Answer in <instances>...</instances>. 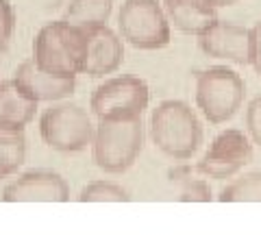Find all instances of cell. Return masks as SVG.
Returning <instances> with one entry per match:
<instances>
[{"instance_id":"6da1fadb","label":"cell","mask_w":261,"mask_h":235,"mask_svg":"<svg viewBox=\"0 0 261 235\" xmlns=\"http://www.w3.org/2000/svg\"><path fill=\"white\" fill-rule=\"evenodd\" d=\"M150 137L166 157L187 161L202 144V124L183 100H163L150 113Z\"/></svg>"},{"instance_id":"7a4b0ae2","label":"cell","mask_w":261,"mask_h":235,"mask_svg":"<svg viewBox=\"0 0 261 235\" xmlns=\"http://www.w3.org/2000/svg\"><path fill=\"white\" fill-rule=\"evenodd\" d=\"M85 55V33L65 20L48 22L33 39L35 66L50 76L76 79Z\"/></svg>"},{"instance_id":"3957f363","label":"cell","mask_w":261,"mask_h":235,"mask_svg":"<svg viewBox=\"0 0 261 235\" xmlns=\"http://www.w3.org/2000/svg\"><path fill=\"white\" fill-rule=\"evenodd\" d=\"M94 164L107 174H122L135 164L144 146L142 118L98 120L92 137Z\"/></svg>"},{"instance_id":"277c9868","label":"cell","mask_w":261,"mask_h":235,"mask_svg":"<svg viewBox=\"0 0 261 235\" xmlns=\"http://www.w3.org/2000/svg\"><path fill=\"white\" fill-rule=\"evenodd\" d=\"M246 83L235 70L211 66L196 74V105L211 124H224L240 111Z\"/></svg>"},{"instance_id":"5b68a950","label":"cell","mask_w":261,"mask_h":235,"mask_svg":"<svg viewBox=\"0 0 261 235\" xmlns=\"http://www.w3.org/2000/svg\"><path fill=\"white\" fill-rule=\"evenodd\" d=\"M39 135L46 146L59 152H81L92 144L94 124L76 102H55L39 118Z\"/></svg>"},{"instance_id":"8992f818","label":"cell","mask_w":261,"mask_h":235,"mask_svg":"<svg viewBox=\"0 0 261 235\" xmlns=\"http://www.w3.org/2000/svg\"><path fill=\"white\" fill-rule=\"evenodd\" d=\"M118 29L120 37L140 50H159L170 44V22L159 0H124Z\"/></svg>"},{"instance_id":"52a82bcc","label":"cell","mask_w":261,"mask_h":235,"mask_svg":"<svg viewBox=\"0 0 261 235\" xmlns=\"http://www.w3.org/2000/svg\"><path fill=\"white\" fill-rule=\"evenodd\" d=\"M150 102V90L146 81L137 76H113L98 85L89 109L98 120H128L142 118Z\"/></svg>"},{"instance_id":"ba28073f","label":"cell","mask_w":261,"mask_h":235,"mask_svg":"<svg viewBox=\"0 0 261 235\" xmlns=\"http://www.w3.org/2000/svg\"><path fill=\"white\" fill-rule=\"evenodd\" d=\"M250 159L252 144L248 137L240 128H226L211 142L205 157L196 164L194 170L207 179H231L246 164H250Z\"/></svg>"},{"instance_id":"9c48e42d","label":"cell","mask_w":261,"mask_h":235,"mask_svg":"<svg viewBox=\"0 0 261 235\" xmlns=\"http://www.w3.org/2000/svg\"><path fill=\"white\" fill-rule=\"evenodd\" d=\"M70 185L53 170H29L3 190L5 202H65Z\"/></svg>"},{"instance_id":"30bf717a","label":"cell","mask_w":261,"mask_h":235,"mask_svg":"<svg viewBox=\"0 0 261 235\" xmlns=\"http://www.w3.org/2000/svg\"><path fill=\"white\" fill-rule=\"evenodd\" d=\"M198 46L207 57L231 61L235 66H248L250 29H244L233 22L216 20L198 35Z\"/></svg>"},{"instance_id":"8fae6325","label":"cell","mask_w":261,"mask_h":235,"mask_svg":"<svg viewBox=\"0 0 261 235\" xmlns=\"http://www.w3.org/2000/svg\"><path fill=\"white\" fill-rule=\"evenodd\" d=\"M85 33V55L81 74H87L92 79H102L107 74H113L124 61V44L122 37L113 29L96 27L83 31Z\"/></svg>"},{"instance_id":"7c38bea8","label":"cell","mask_w":261,"mask_h":235,"mask_svg":"<svg viewBox=\"0 0 261 235\" xmlns=\"http://www.w3.org/2000/svg\"><path fill=\"white\" fill-rule=\"evenodd\" d=\"M13 81L35 102H59L74 94L76 79H59L39 70L33 59L22 61L13 72Z\"/></svg>"},{"instance_id":"4fadbf2b","label":"cell","mask_w":261,"mask_h":235,"mask_svg":"<svg viewBox=\"0 0 261 235\" xmlns=\"http://www.w3.org/2000/svg\"><path fill=\"white\" fill-rule=\"evenodd\" d=\"M163 13L176 31L198 37L218 20L216 7L209 0H163Z\"/></svg>"},{"instance_id":"5bb4252c","label":"cell","mask_w":261,"mask_h":235,"mask_svg":"<svg viewBox=\"0 0 261 235\" xmlns=\"http://www.w3.org/2000/svg\"><path fill=\"white\" fill-rule=\"evenodd\" d=\"M37 102L31 100L20 90L15 81H0V128H18L24 131L35 118Z\"/></svg>"},{"instance_id":"9a60e30c","label":"cell","mask_w":261,"mask_h":235,"mask_svg":"<svg viewBox=\"0 0 261 235\" xmlns=\"http://www.w3.org/2000/svg\"><path fill=\"white\" fill-rule=\"evenodd\" d=\"M113 0H70L63 20L81 31L105 27L111 18Z\"/></svg>"},{"instance_id":"2e32d148","label":"cell","mask_w":261,"mask_h":235,"mask_svg":"<svg viewBox=\"0 0 261 235\" xmlns=\"http://www.w3.org/2000/svg\"><path fill=\"white\" fill-rule=\"evenodd\" d=\"M27 161V137L18 128H0V179L18 172Z\"/></svg>"},{"instance_id":"e0dca14e","label":"cell","mask_w":261,"mask_h":235,"mask_svg":"<svg viewBox=\"0 0 261 235\" xmlns=\"http://www.w3.org/2000/svg\"><path fill=\"white\" fill-rule=\"evenodd\" d=\"M170 179L172 183L181 185V194H178V200L181 202H209L214 200V194L205 179H196L192 176V168L190 166H181L170 172Z\"/></svg>"},{"instance_id":"ac0fdd59","label":"cell","mask_w":261,"mask_h":235,"mask_svg":"<svg viewBox=\"0 0 261 235\" xmlns=\"http://www.w3.org/2000/svg\"><path fill=\"white\" fill-rule=\"evenodd\" d=\"M220 202H261V172H248L220 192Z\"/></svg>"},{"instance_id":"d6986e66","label":"cell","mask_w":261,"mask_h":235,"mask_svg":"<svg viewBox=\"0 0 261 235\" xmlns=\"http://www.w3.org/2000/svg\"><path fill=\"white\" fill-rule=\"evenodd\" d=\"M79 200L81 202H128L130 194L122 185L109 183V181H94L81 190Z\"/></svg>"},{"instance_id":"ffe728a7","label":"cell","mask_w":261,"mask_h":235,"mask_svg":"<svg viewBox=\"0 0 261 235\" xmlns=\"http://www.w3.org/2000/svg\"><path fill=\"white\" fill-rule=\"evenodd\" d=\"M15 31V11L9 0H0V50L9 46Z\"/></svg>"},{"instance_id":"44dd1931","label":"cell","mask_w":261,"mask_h":235,"mask_svg":"<svg viewBox=\"0 0 261 235\" xmlns=\"http://www.w3.org/2000/svg\"><path fill=\"white\" fill-rule=\"evenodd\" d=\"M246 128L252 144H257L261 148V94L250 100L246 109Z\"/></svg>"},{"instance_id":"7402d4cb","label":"cell","mask_w":261,"mask_h":235,"mask_svg":"<svg viewBox=\"0 0 261 235\" xmlns=\"http://www.w3.org/2000/svg\"><path fill=\"white\" fill-rule=\"evenodd\" d=\"M248 66L255 68L257 76L261 79V20L250 29V61Z\"/></svg>"},{"instance_id":"603a6c76","label":"cell","mask_w":261,"mask_h":235,"mask_svg":"<svg viewBox=\"0 0 261 235\" xmlns=\"http://www.w3.org/2000/svg\"><path fill=\"white\" fill-rule=\"evenodd\" d=\"M209 3L218 9V7H233L235 3H240V0H209Z\"/></svg>"}]
</instances>
